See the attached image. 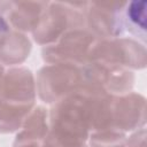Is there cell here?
<instances>
[{"label": "cell", "mask_w": 147, "mask_h": 147, "mask_svg": "<svg viewBox=\"0 0 147 147\" xmlns=\"http://www.w3.org/2000/svg\"><path fill=\"white\" fill-rule=\"evenodd\" d=\"M36 82L26 68H11L5 72L0 84V133L21 129L34 108Z\"/></svg>", "instance_id": "1"}, {"label": "cell", "mask_w": 147, "mask_h": 147, "mask_svg": "<svg viewBox=\"0 0 147 147\" xmlns=\"http://www.w3.org/2000/svg\"><path fill=\"white\" fill-rule=\"evenodd\" d=\"M87 141L91 147H125L126 136L114 129H103L91 132Z\"/></svg>", "instance_id": "12"}, {"label": "cell", "mask_w": 147, "mask_h": 147, "mask_svg": "<svg viewBox=\"0 0 147 147\" xmlns=\"http://www.w3.org/2000/svg\"><path fill=\"white\" fill-rule=\"evenodd\" d=\"M98 40L99 38L86 28L71 30L57 41L44 46L42 59L47 64L84 67L90 63L91 53Z\"/></svg>", "instance_id": "4"}, {"label": "cell", "mask_w": 147, "mask_h": 147, "mask_svg": "<svg viewBox=\"0 0 147 147\" xmlns=\"http://www.w3.org/2000/svg\"><path fill=\"white\" fill-rule=\"evenodd\" d=\"M90 62H100L125 69H144L146 67V47L132 38L99 39Z\"/></svg>", "instance_id": "5"}, {"label": "cell", "mask_w": 147, "mask_h": 147, "mask_svg": "<svg viewBox=\"0 0 147 147\" xmlns=\"http://www.w3.org/2000/svg\"><path fill=\"white\" fill-rule=\"evenodd\" d=\"M124 1H92L84 7L86 29L99 39L119 37L124 28Z\"/></svg>", "instance_id": "6"}, {"label": "cell", "mask_w": 147, "mask_h": 147, "mask_svg": "<svg viewBox=\"0 0 147 147\" xmlns=\"http://www.w3.org/2000/svg\"><path fill=\"white\" fill-rule=\"evenodd\" d=\"M47 5V1H0V14L14 30L32 32Z\"/></svg>", "instance_id": "8"}, {"label": "cell", "mask_w": 147, "mask_h": 147, "mask_svg": "<svg viewBox=\"0 0 147 147\" xmlns=\"http://www.w3.org/2000/svg\"><path fill=\"white\" fill-rule=\"evenodd\" d=\"M146 1L127 2L124 9V28L142 40H146Z\"/></svg>", "instance_id": "11"}, {"label": "cell", "mask_w": 147, "mask_h": 147, "mask_svg": "<svg viewBox=\"0 0 147 147\" xmlns=\"http://www.w3.org/2000/svg\"><path fill=\"white\" fill-rule=\"evenodd\" d=\"M30 52L31 41L24 33L10 28L0 36V64H21L29 57Z\"/></svg>", "instance_id": "10"}, {"label": "cell", "mask_w": 147, "mask_h": 147, "mask_svg": "<svg viewBox=\"0 0 147 147\" xmlns=\"http://www.w3.org/2000/svg\"><path fill=\"white\" fill-rule=\"evenodd\" d=\"M5 75V71H3V67L0 64V84H1V80H2V77Z\"/></svg>", "instance_id": "14"}, {"label": "cell", "mask_w": 147, "mask_h": 147, "mask_svg": "<svg viewBox=\"0 0 147 147\" xmlns=\"http://www.w3.org/2000/svg\"><path fill=\"white\" fill-rule=\"evenodd\" d=\"M48 129L47 110L41 106L33 108L16 134L13 147H42Z\"/></svg>", "instance_id": "9"}, {"label": "cell", "mask_w": 147, "mask_h": 147, "mask_svg": "<svg viewBox=\"0 0 147 147\" xmlns=\"http://www.w3.org/2000/svg\"><path fill=\"white\" fill-rule=\"evenodd\" d=\"M86 2H48L38 25L32 31L36 42L51 45L67 32L86 28L84 7Z\"/></svg>", "instance_id": "2"}, {"label": "cell", "mask_w": 147, "mask_h": 147, "mask_svg": "<svg viewBox=\"0 0 147 147\" xmlns=\"http://www.w3.org/2000/svg\"><path fill=\"white\" fill-rule=\"evenodd\" d=\"M146 130L145 127L138 129L125 141V147H145L146 146Z\"/></svg>", "instance_id": "13"}, {"label": "cell", "mask_w": 147, "mask_h": 147, "mask_svg": "<svg viewBox=\"0 0 147 147\" xmlns=\"http://www.w3.org/2000/svg\"><path fill=\"white\" fill-rule=\"evenodd\" d=\"M34 82L39 98L48 105L79 92L85 85L83 67L68 64L44 65L37 72Z\"/></svg>", "instance_id": "3"}, {"label": "cell", "mask_w": 147, "mask_h": 147, "mask_svg": "<svg viewBox=\"0 0 147 147\" xmlns=\"http://www.w3.org/2000/svg\"><path fill=\"white\" fill-rule=\"evenodd\" d=\"M145 123L146 100L141 94L129 92L113 96L109 129L125 133L144 127Z\"/></svg>", "instance_id": "7"}]
</instances>
